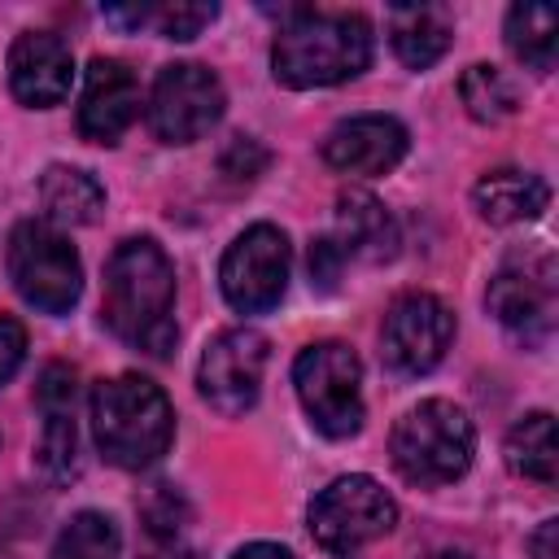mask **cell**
I'll return each mask as SVG.
<instances>
[{
  "label": "cell",
  "instance_id": "cell-12",
  "mask_svg": "<svg viewBox=\"0 0 559 559\" xmlns=\"http://www.w3.org/2000/svg\"><path fill=\"white\" fill-rule=\"evenodd\" d=\"M266 358H271V345L253 328H231V332L214 336L201 354V367H197L201 397L218 415H245L258 402Z\"/></svg>",
  "mask_w": 559,
  "mask_h": 559
},
{
  "label": "cell",
  "instance_id": "cell-33",
  "mask_svg": "<svg viewBox=\"0 0 559 559\" xmlns=\"http://www.w3.org/2000/svg\"><path fill=\"white\" fill-rule=\"evenodd\" d=\"M419 559H476V555H467V550H428Z\"/></svg>",
  "mask_w": 559,
  "mask_h": 559
},
{
  "label": "cell",
  "instance_id": "cell-14",
  "mask_svg": "<svg viewBox=\"0 0 559 559\" xmlns=\"http://www.w3.org/2000/svg\"><path fill=\"white\" fill-rule=\"evenodd\" d=\"M323 157L345 175H384L406 157V127L389 114H354L328 131Z\"/></svg>",
  "mask_w": 559,
  "mask_h": 559
},
{
  "label": "cell",
  "instance_id": "cell-16",
  "mask_svg": "<svg viewBox=\"0 0 559 559\" xmlns=\"http://www.w3.org/2000/svg\"><path fill=\"white\" fill-rule=\"evenodd\" d=\"M39 415H44V432H39V450L35 463L48 480H70L79 467V432H74V376L61 362H48L39 371V389H35Z\"/></svg>",
  "mask_w": 559,
  "mask_h": 559
},
{
  "label": "cell",
  "instance_id": "cell-3",
  "mask_svg": "<svg viewBox=\"0 0 559 559\" xmlns=\"http://www.w3.org/2000/svg\"><path fill=\"white\" fill-rule=\"evenodd\" d=\"M92 432L114 467H153L175 437V411L166 393L144 376L100 380L92 393Z\"/></svg>",
  "mask_w": 559,
  "mask_h": 559
},
{
  "label": "cell",
  "instance_id": "cell-19",
  "mask_svg": "<svg viewBox=\"0 0 559 559\" xmlns=\"http://www.w3.org/2000/svg\"><path fill=\"white\" fill-rule=\"evenodd\" d=\"M389 35H393V52L402 57V66L411 70H428L432 61L445 57L450 48V13L432 9V4H411V9H393L389 17Z\"/></svg>",
  "mask_w": 559,
  "mask_h": 559
},
{
  "label": "cell",
  "instance_id": "cell-9",
  "mask_svg": "<svg viewBox=\"0 0 559 559\" xmlns=\"http://www.w3.org/2000/svg\"><path fill=\"white\" fill-rule=\"evenodd\" d=\"M288 262L293 258H288V240L280 227L258 223V227L240 231L218 266L223 297L240 314H262V310L280 306V297L288 288Z\"/></svg>",
  "mask_w": 559,
  "mask_h": 559
},
{
  "label": "cell",
  "instance_id": "cell-17",
  "mask_svg": "<svg viewBox=\"0 0 559 559\" xmlns=\"http://www.w3.org/2000/svg\"><path fill=\"white\" fill-rule=\"evenodd\" d=\"M332 240L345 249V258L384 262L397 249V227H393L389 210L371 192L349 188V192L336 197V236Z\"/></svg>",
  "mask_w": 559,
  "mask_h": 559
},
{
  "label": "cell",
  "instance_id": "cell-23",
  "mask_svg": "<svg viewBox=\"0 0 559 559\" xmlns=\"http://www.w3.org/2000/svg\"><path fill=\"white\" fill-rule=\"evenodd\" d=\"M459 96L467 105V114L476 122H502L515 114L520 105V87L498 70V66H467L463 79H459Z\"/></svg>",
  "mask_w": 559,
  "mask_h": 559
},
{
  "label": "cell",
  "instance_id": "cell-11",
  "mask_svg": "<svg viewBox=\"0 0 559 559\" xmlns=\"http://www.w3.org/2000/svg\"><path fill=\"white\" fill-rule=\"evenodd\" d=\"M454 341V314L432 293H406L389 306L380 328V354L402 376L432 371Z\"/></svg>",
  "mask_w": 559,
  "mask_h": 559
},
{
  "label": "cell",
  "instance_id": "cell-1",
  "mask_svg": "<svg viewBox=\"0 0 559 559\" xmlns=\"http://www.w3.org/2000/svg\"><path fill=\"white\" fill-rule=\"evenodd\" d=\"M105 323L153 358L175 345V266L153 240H122L105 266Z\"/></svg>",
  "mask_w": 559,
  "mask_h": 559
},
{
  "label": "cell",
  "instance_id": "cell-29",
  "mask_svg": "<svg viewBox=\"0 0 559 559\" xmlns=\"http://www.w3.org/2000/svg\"><path fill=\"white\" fill-rule=\"evenodd\" d=\"M26 358V332L17 319H0V384L22 367Z\"/></svg>",
  "mask_w": 559,
  "mask_h": 559
},
{
  "label": "cell",
  "instance_id": "cell-10",
  "mask_svg": "<svg viewBox=\"0 0 559 559\" xmlns=\"http://www.w3.org/2000/svg\"><path fill=\"white\" fill-rule=\"evenodd\" d=\"M218 114H223V83L205 66L179 61L157 74L148 96V127L157 140L192 144L218 122Z\"/></svg>",
  "mask_w": 559,
  "mask_h": 559
},
{
  "label": "cell",
  "instance_id": "cell-24",
  "mask_svg": "<svg viewBox=\"0 0 559 559\" xmlns=\"http://www.w3.org/2000/svg\"><path fill=\"white\" fill-rule=\"evenodd\" d=\"M118 550H122V537H118L114 520L100 511H79L57 533L52 559H118Z\"/></svg>",
  "mask_w": 559,
  "mask_h": 559
},
{
  "label": "cell",
  "instance_id": "cell-20",
  "mask_svg": "<svg viewBox=\"0 0 559 559\" xmlns=\"http://www.w3.org/2000/svg\"><path fill=\"white\" fill-rule=\"evenodd\" d=\"M39 201H44V214L61 227H83L92 223L100 210H105V188L87 175V170H74V166H48L44 179H39Z\"/></svg>",
  "mask_w": 559,
  "mask_h": 559
},
{
  "label": "cell",
  "instance_id": "cell-18",
  "mask_svg": "<svg viewBox=\"0 0 559 559\" xmlns=\"http://www.w3.org/2000/svg\"><path fill=\"white\" fill-rule=\"evenodd\" d=\"M472 201H476V210H480L485 223L507 227V223H528V218H537V214L546 210V201H550V188H546L542 175L502 166V170H489V175L476 179Z\"/></svg>",
  "mask_w": 559,
  "mask_h": 559
},
{
  "label": "cell",
  "instance_id": "cell-21",
  "mask_svg": "<svg viewBox=\"0 0 559 559\" xmlns=\"http://www.w3.org/2000/svg\"><path fill=\"white\" fill-rule=\"evenodd\" d=\"M507 467L515 476L537 480V485H555V476H559V445H555V419L546 411L524 415L507 432Z\"/></svg>",
  "mask_w": 559,
  "mask_h": 559
},
{
  "label": "cell",
  "instance_id": "cell-32",
  "mask_svg": "<svg viewBox=\"0 0 559 559\" xmlns=\"http://www.w3.org/2000/svg\"><path fill=\"white\" fill-rule=\"evenodd\" d=\"M231 559H293L284 546H275V542H253V546H240Z\"/></svg>",
  "mask_w": 559,
  "mask_h": 559
},
{
  "label": "cell",
  "instance_id": "cell-15",
  "mask_svg": "<svg viewBox=\"0 0 559 559\" xmlns=\"http://www.w3.org/2000/svg\"><path fill=\"white\" fill-rule=\"evenodd\" d=\"M74 61L70 48L48 31H22L9 48V87L22 105L48 109L70 96Z\"/></svg>",
  "mask_w": 559,
  "mask_h": 559
},
{
  "label": "cell",
  "instance_id": "cell-4",
  "mask_svg": "<svg viewBox=\"0 0 559 559\" xmlns=\"http://www.w3.org/2000/svg\"><path fill=\"white\" fill-rule=\"evenodd\" d=\"M389 450H393V467L411 485H450L472 463L476 428L463 406L445 397H428L397 419Z\"/></svg>",
  "mask_w": 559,
  "mask_h": 559
},
{
  "label": "cell",
  "instance_id": "cell-2",
  "mask_svg": "<svg viewBox=\"0 0 559 559\" xmlns=\"http://www.w3.org/2000/svg\"><path fill=\"white\" fill-rule=\"evenodd\" d=\"M371 61V26L358 13L297 9L271 48V70L284 87H328L362 74Z\"/></svg>",
  "mask_w": 559,
  "mask_h": 559
},
{
  "label": "cell",
  "instance_id": "cell-5",
  "mask_svg": "<svg viewBox=\"0 0 559 559\" xmlns=\"http://www.w3.org/2000/svg\"><path fill=\"white\" fill-rule=\"evenodd\" d=\"M297 397L323 437H354L362 428V367L341 341L306 345L293 362Z\"/></svg>",
  "mask_w": 559,
  "mask_h": 559
},
{
  "label": "cell",
  "instance_id": "cell-25",
  "mask_svg": "<svg viewBox=\"0 0 559 559\" xmlns=\"http://www.w3.org/2000/svg\"><path fill=\"white\" fill-rule=\"evenodd\" d=\"M218 17L214 4H148V26H157L166 39H192L201 26H210Z\"/></svg>",
  "mask_w": 559,
  "mask_h": 559
},
{
  "label": "cell",
  "instance_id": "cell-13",
  "mask_svg": "<svg viewBox=\"0 0 559 559\" xmlns=\"http://www.w3.org/2000/svg\"><path fill=\"white\" fill-rule=\"evenodd\" d=\"M140 114V83L122 61L96 57L83 79L79 96V131L92 144H118V135L135 122Z\"/></svg>",
  "mask_w": 559,
  "mask_h": 559
},
{
  "label": "cell",
  "instance_id": "cell-30",
  "mask_svg": "<svg viewBox=\"0 0 559 559\" xmlns=\"http://www.w3.org/2000/svg\"><path fill=\"white\" fill-rule=\"evenodd\" d=\"M533 559H559V520H542V528L528 537Z\"/></svg>",
  "mask_w": 559,
  "mask_h": 559
},
{
  "label": "cell",
  "instance_id": "cell-27",
  "mask_svg": "<svg viewBox=\"0 0 559 559\" xmlns=\"http://www.w3.org/2000/svg\"><path fill=\"white\" fill-rule=\"evenodd\" d=\"M262 166H266V148L249 135H236L223 153V175H231V179H253Z\"/></svg>",
  "mask_w": 559,
  "mask_h": 559
},
{
  "label": "cell",
  "instance_id": "cell-28",
  "mask_svg": "<svg viewBox=\"0 0 559 559\" xmlns=\"http://www.w3.org/2000/svg\"><path fill=\"white\" fill-rule=\"evenodd\" d=\"M341 266H345V249H341L332 236H323V240L310 245V280H314L319 288H336Z\"/></svg>",
  "mask_w": 559,
  "mask_h": 559
},
{
  "label": "cell",
  "instance_id": "cell-22",
  "mask_svg": "<svg viewBox=\"0 0 559 559\" xmlns=\"http://www.w3.org/2000/svg\"><path fill=\"white\" fill-rule=\"evenodd\" d=\"M555 35H559V22L550 4H511L507 48L515 52V61H524L537 74L555 70Z\"/></svg>",
  "mask_w": 559,
  "mask_h": 559
},
{
  "label": "cell",
  "instance_id": "cell-31",
  "mask_svg": "<svg viewBox=\"0 0 559 559\" xmlns=\"http://www.w3.org/2000/svg\"><path fill=\"white\" fill-rule=\"evenodd\" d=\"M100 13H105V22H114V26H148V4H131V9L105 4Z\"/></svg>",
  "mask_w": 559,
  "mask_h": 559
},
{
  "label": "cell",
  "instance_id": "cell-8",
  "mask_svg": "<svg viewBox=\"0 0 559 559\" xmlns=\"http://www.w3.org/2000/svg\"><path fill=\"white\" fill-rule=\"evenodd\" d=\"M397 524V507L371 476H341L310 502V533L323 550L349 555Z\"/></svg>",
  "mask_w": 559,
  "mask_h": 559
},
{
  "label": "cell",
  "instance_id": "cell-6",
  "mask_svg": "<svg viewBox=\"0 0 559 559\" xmlns=\"http://www.w3.org/2000/svg\"><path fill=\"white\" fill-rule=\"evenodd\" d=\"M9 275L17 293L44 314H66L83 293V266L74 245L52 223H39V218H26L13 227Z\"/></svg>",
  "mask_w": 559,
  "mask_h": 559
},
{
  "label": "cell",
  "instance_id": "cell-7",
  "mask_svg": "<svg viewBox=\"0 0 559 559\" xmlns=\"http://www.w3.org/2000/svg\"><path fill=\"white\" fill-rule=\"evenodd\" d=\"M489 314L524 345H542L555 332V310H559V266L550 253H520L498 266L489 280Z\"/></svg>",
  "mask_w": 559,
  "mask_h": 559
},
{
  "label": "cell",
  "instance_id": "cell-26",
  "mask_svg": "<svg viewBox=\"0 0 559 559\" xmlns=\"http://www.w3.org/2000/svg\"><path fill=\"white\" fill-rule=\"evenodd\" d=\"M140 515L148 520V528H153L157 537H175V533L183 528V515H188V507H183V498H179L170 485H153V493L144 498Z\"/></svg>",
  "mask_w": 559,
  "mask_h": 559
}]
</instances>
